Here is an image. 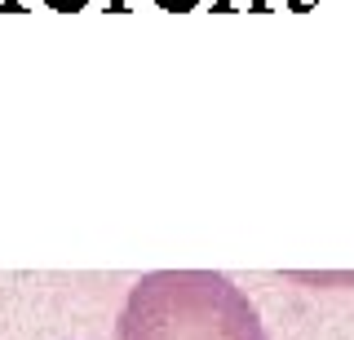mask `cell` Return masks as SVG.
I'll use <instances>...</instances> for the list:
<instances>
[{
  "mask_svg": "<svg viewBox=\"0 0 354 340\" xmlns=\"http://www.w3.org/2000/svg\"><path fill=\"white\" fill-rule=\"evenodd\" d=\"M115 340H270L257 305L217 270H151L124 296Z\"/></svg>",
  "mask_w": 354,
  "mask_h": 340,
  "instance_id": "6da1fadb",
  "label": "cell"
}]
</instances>
